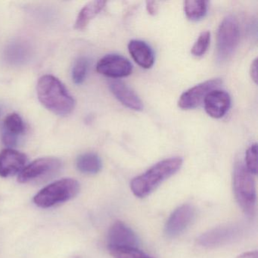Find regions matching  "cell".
<instances>
[{"mask_svg":"<svg viewBox=\"0 0 258 258\" xmlns=\"http://www.w3.org/2000/svg\"><path fill=\"white\" fill-rule=\"evenodd\" d=\"M37 96L42 105L54 114L66 116L71 114L75 101L64 84L52 75H44L37 83Z\"/></svg>","mask_w":258,"mask_h":258,"instance_id":"cell-1","label":"cell"},{"mask_svg":"<svg viewBox=\"0 0 258 258\" xmlns=\"http://www.w3.org/2000/svg\"><path fill=\"white\" fill-rule=\"evenodd\" d=\"M182 162V158L174 157L157 163L147 171L131 181V189L133 194L140 199L147 197L163 182L179 171Z\"/></svg>","mask_w":258,"mask_h":258,"instance_id":"cell-2","label":"cell"},{"mask_svg":"<svg viewBox=\"0 0 258 258\" xmlns=\"http://www.w3.org/2000/svg\"><path fill=\"white\" fill-rule=\"evenodd\" d=\"M233 190L235 199L243 211L253 216L256 211V186L253 174L241 161L235 164L233 170Z\"/></svg>","mask_w":258,"mask_h":258,"instance_id":"cell-3","label":"cell"},{"mask_svg":"<svg viewBox=\"0 0 258 258\" xmlns=\"http://www.w3.org/2000/svg\"><path fill=\"white\" fill-rule=\"evenodd\" d=\"M80 189L81 186L78 181L72 178H64L42 188L34 196V202L40 208H52L76 197Z\"/></svg>","mask_w":258,"mask_h":258,"instance_id":"cell-4","label":"cell"},{"mask_svg":"<svg viewBox=\"0 0 258 258\" xmlns=\"http://www.w3.org/2000/svg\"><path fill=\"white\" fill-rule=\"evenodd\" d=\"M238 21L233 16L223 19L219 27L217 37V59L223 63L233 55L239 41Z\"/></svg>","mask_w":258,"mask_h":258,"instance_id":"cell-5","label":"cell"},{"mask_svg":"<svg viewBox=\"0 0 258 258\" xmlns=\"http://www.w3.org/2000/svg\"><path fill=\"white\" fill-rule=\"evenodd\" d=\"M61 167L59 159L55 158H42L26 165L19 173V182L26 183L49 179L55 176Z\"/></svg>","mask_w":258,"mask_h":258,"instance_id":"cell-6","label":"cell"},{"mask_svg":"<svg viewBox=\"0 0 258 258\" xmlns=\"http://www.w3.org/2000/svg\"><path fill=\"white\" fill-rule=\"evenodd\" d=\"M220 78L208 80L201 83L184 92L178 101V106L183 110L193 109L204 103L205 97L213 90H217L221 86Z\"/></svg>","mask_w":258,"mask_h":258,"instance_id":"cell-7","label":"cell"},{"mask_svg":"<svg viewBox=\"0 0 258 258\" xmlns=\"http://www.w3.org/2000/svg\"><path fill=\"white\" fill-rule=\"evenodd\" d=\"M196 217L192 205L185 204L176 208L166 223L164 232L168 238H176L183 233L191 224Z\"/></svg>","mask_w":258,"mask_h":258,"instance_id":"cell-8","label":"cell"},{"mask_svg":"<svg viewBox=\"0 0 258 258\" xmlns=\"http://www.w3.org/2000/svg\"><path fill=\"white\" fill-rule=\"evenodd\" d=\"M240 232V228L235 225H226L214 228L202 234L198 239V244L207 248L220 247L236 239L239 236Z\"/></svg>","mask_w":258,"mask_h":258,"instance_id":"cell-9","label":"cell"},{"mask_svg":"<svg viewBox=\"0 0 258 258\" xmlns=\"http://www.w3.org/2000/svg\"><path fill=\"white\" fill-rule=\"evenodd\" d=\"M96 70L101 75L108 78H121L131 75L133 66L125 57L117 54H110L99 60Z\"/></svg>","mask_w":258,"mask_h":258,"instance_id":"cell-10","label":"cell"},{"mask_svg":"<svg viewBox=\"0 0 258 258\" xmlns=\"http://www.w3.org/2000/svg\"><path fill=\"white\" fill-rule=\"evenodd\" d=\"M139 241L135 232L121 221L114 223L108 235V249L137 247Z\"/></svg>","mask_w":258,"mask_h":258,"instance_id":"cell-11","label":"cell"},{"mask_svg":"<svg viewBox=\"0 0 258 258\" xmlns=\"http://www.w3.org/2000/svg\"><path fill=\"white\" fill-rule=\"evenodd\" d=\"M28 158L25 154L12 149L0 152V176L9 177L20 173L26 166Z\"/></svg>","mask_w":258,"mask_h":258,"instance_id":"cell-12","label":"cell"},{"mask_svg":"<svg viewBox=\"0 0 258 258\" xmlns=\"http://www.w3.org/2000/svg\"><path fill=\"white\" fill-rule=\"evenodd\" d=\"M205 111L213 118H221L229 111L231 105V98L224 90H213L208 93L204 101Z\"/></svg>","mask_w":258,"mask_h":258,"instance_id":"cell-13","label":"cell"},{"mask_svg":"<svg viewBox=\"0 0 258 258\" xmlns=\"http://www.w3.org/2000/svg\"><path fill=\"white\" fill-rule=\"evenodd\" d=\"M109 88L116 99L124 106L134 111H142L143 104L141 99L127 85L118 80H113L109 82Z\"/></svg>","mask_w":258,"mask_h":258,"instance_id":"cell-14","label":"cell"},{"mask_svg":"<svg viewBox=\"0 0 258 258\" xmlns=\"http://www.w3.org/2000/svg\"><path fill=\"white\" fill-rule=\"evenodd\" d=\"M128 50L133 59L145 69H151L155 63V55L152 48L142 40H133L128 44Z\"/></svg>","mask_w":258,"mask_h":258,"instance_id":"cell-15","label":"cell"},{"mask_svg":"<svg viewBox=\"0 0 258 258\" xmlns=\"http://www.w3.org/2000/svg\"><path fill=\"white\" fill-rule=\"evenodd\" d=\"M4 56L8 64L21 66L29 60L31 50L28 45L20 42H14L6 48Z\"/></svg>","mask_w":258,"mask_h":258,"instance_id":"cell-16","label":"cell"},{"mask_svg":"<svg viewBox=\"0 0 258 258\" xmlns=\"http://www.w3.org/2000/svg\"><path fill=\"white\" fill-rule=\"evenodd\" d=\"M105 1H92L84 6L77 18L75 28L78 30H84L87 28L90 21L105 8Z\"/></svg>","mask_w":258,"mask_h":258,"instance_id":"cell-17","label":"cell"},{"mask_svg":"<svg viewBox=\"0 0 258 258\" xmlns=\"http://www.w3.org/2000/svg\"><path fill=\"white\" fill-rule=\"evenodd\" d=\"M102 161L99 155L93 152L83 154L77 159V167L84 174H96L102 170Z\"/></svg>","mask_w":258,"mask_h":258,"instance_id":"cell-18","label":"cell"},{"mask_svg":"<svg viewBox=\"0 0 258 258\" xmlns=\"http://www.w3.org/2000/svg\"><path fill=\"white\" fill-rule=\"evenodd\" d=\"M184 12L189 20L196 22L206 16L208 2L202 0H189L184 2Z\"/></svg>","mask_w":258,"mask_h":258,"instance_id":"cell-19","label":"cell"},{"mask_svg":"<svg viewBox=\"0 0 258 258\" xmlns=\"http://www.w3.org/2000/svg\"><path fill=\"white\" fill-rule=\"evenodd\" d=\"M3 131L16 137L23 134L25 124L22 117L16 113L9 114L4 120Z\"/></svg>","mask_w":258,"mask_h":258,"instance_id":"cell-20","label":"cell"},{"mask_svg":"<svg viewBox=\"0 0 258 258\" xmlns=\"http://www.w3.org/2000/svg\"><path fill=\"white\" fill-rule=\"evenodd\" d=\"M89 69V60L86 57L78 58L72 70V79L76 84H81L85 81Z\"/></svg>","mask_w":258,"mask_h":258,"instance_id":"cell-21","label":"cell"},{"mask_svg":"<svg viewBox=\"0 0 258 258\" xmlns=\"http://www.w3.org/2000/svg\"><path fill=\"white\" fill-rule=\"evenodd\" d=\"M110 253L114 258H154L139 250L137 247L131 248H109Z\"/></svg>","mask_w":258,"mask_h":258,"instance_id":"cell-22","label":"cell"},{"mask_svg":"<svg viewBox=\"0 0 258 258\" xmlns=\"http://www.w3.org/2000/svg\"><path fill=\"white\" fill-rule=\"evenodd\" d=\"M210 42H211V33L209 31H204L199 35V38L191 47V54L196 57L205 55V52L208 50Z\"/></svg>","mask_w":258,"mask_h":258,"instance_id":"cell-23","label":"cell"},{"mask_svg":"<svg viewBox=\"0 0 258 258\" xmlns=\"http://www.w3.org/2000/svg\"><path fill=\"white\" fill-rule=\"evenodd\" d=\"M244 165L251 174L256 175L257 173V146L256 144L251 145L246 152Z\"/></svg>","mask_w":258,"mask_h":258,"instance_id":"cell-24","label":"cell"},{"mask_svg":"<svg viewBox=\"0 0 258 258\" xmlns=\"http://www.w3.org/2000/svg\"><path fill=\"white\" fill-rule=\"evenodd\" d=\"M2 140L4 144L9 147V149L17 146L18 137L16 136L12 135V134L3 131Z\"/></svg>","mask_w":258,"mask_h":258,"instance_id":"cell-25","label":"cell"},{"mask_svg":"<svg viewBox=\"0 0 258 258\" xmlns=\"http://www.w3.org/2000/svg\"><path fill=\"white\" fill-rule=\"evenodd\" d=\"M158 4L155 1H147L146 2V10L151 16H155L158 12Z\"/></svg>","mask_w":258,"mask_h":258,"instance_id":"cell-26","label":"cell"},{"mask_svg":"<svg viewBox=\"0 0 258 258\" xmlns=\"http://www.w3.org/2000/svg\"><path fill=\"white\" fill-rule=\"evenodd\" d=\"M250 77L254 81L255 84L257 83V59H254L251 63L250 69Z\"/></svg>","mask_w":258,"mask_h":258,"instance_id":"cell-27","label":"cell"},{"mask_svg":"<svg viewBox=\"0 0 258 258\" xmlns=\"http://www.w3.org/2000/svg\"><path fill=\"white\" fill-rule=\"evenodd\" d=\"M237 258H258L257 251L254 250V251L246 252L239 255Z\"/></svg>","mask_w":258,"mask_h":258,"instance_id":"cell-28","label":"cell"}]
</instances>
